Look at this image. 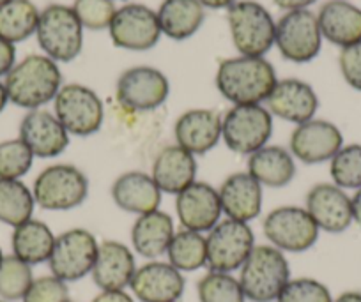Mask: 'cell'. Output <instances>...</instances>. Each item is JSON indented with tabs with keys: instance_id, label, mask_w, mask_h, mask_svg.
Returning <instances> with one entry per match:
<instances>
[{
	"instance_id": "cell-1",
	"label": "cell",
	"mask_w": 361,
	"mask_h": 302,
	"mask_svg": "<svg viewBox=\"0 0 361 302\" xmlns=\"http://www.w3.org/2000/svg\"><path fill=\"white\" fill-rule=\"evenodd\" d=\"M275 68L264 57H234L220 62L216 89L232 105H260L275 89Z\"/></svg>"
},
{
	"instance_id": "cell-2",
	"label": "cell",
	"mask_w": 361,
	"mask_h": 302,
	"mask_svg": "<svg viewBox=\"0 0 361 302\" xmlns=\"http://www.w3.org/2000/svg\"><path fill=\"white\" fill-rule=\"evenodd\" d=\"M4 87L13 105L39 110L54 101L62 89L61 69L47 55H29L6 75Z\"/></svg>"
},
{
	"instance_id": "cell-3",
	"label": "cell",
	"mask_w": 361,
	"mask_h": 302,
	"mask_svg": "<svg viewBox=\"0 0 361 302\" xmlns=\"http://www.w3.org/2000/svg\"><path fill=\"white\" fill-rule=\"evenodd\" d=\"M239 283L252 302H275L290 281V267L283 251L275 246H255L241 267Z\"/></svg>"
},
{
	"instance_id": "cell-4",
	"label": "cell",
	"mask_w": 361,
	"mask_h": 302,
	"mask_svg": "<svg viewBox=\"0 0 361 302\" xmlns=\"http://www.w3.org/2000/svg\"><path fill=\"white\" fill-rule=\"evenodd\" d=\"M232 43L243 57H264L275 44L276 23L255 0H239L227 9Z\"/></svg>"
},
{
	"instance_id": "cell-5",
	"label": "cell",
	"mask_w": 361,
	"mask_h": 302,
	"mask_svg": "<svg viewBox=\"0 0 361 302\" xmlns=\"http://www.w3.org/2000/svg\"><path fill=\"white\" fill-rule=\"evenodd\" d=\"M36 37L41 50L55 62H71L82 54L83 27L68 6H47L39 15Z\"/></svg>"
},
{
	"instance_id": "cell-6",
	"label": "cell",
	"mask_w": 361,
	"mask_h": 302,
	"mask_svg": "<svg viewBox=\"0 0 361 302\" xmlns=\"http://www.w3.org/2000/svg\"><path fill=\"white\" fill-rule=\"evenodd\" d=\"M36 206L44 210H71L80 207L89 194L85 173L73 165H54L36 177L32 186Z\"/></svg>"
},
{
	"instance_id": "cell-7",
	"label": "cell",
	"mask_w": 361,
	"mask_h": 302,
	"mask_svg": "<svg viewBox=\"0 0 361 302\" xmlns=\"http://www.w3.org/2000/svg\"><path fill=\"white\" fill-rule=\"evenodd\" d=\"M273 134V115L262 105H235L221 119V140L232 152L252 156Z\"/></svg>"
},
{
	"instance_id": "cell-8",
	"label": "cell",
	"mask_w": 361,
	"mask_h": 302,
	"mask_svg": "<svg viewBox=\"0 0 361 302\" xmlns=\"http://www.w3.org/2000/svg\"><path fill=\"white\" fill-rule=\"evenodd\" d=\"M54 101L55 117L69 134L90 137L102 130L105 108L92 89L80 83H69L59 90Z\"/></svg>"
},
{
	"instance_id": "cell-9",
	"label": "cell",
	"mask_w": 361,
	"mask_h": 302,
	"mask_svg": "<svg viewBox=\"0 0 361 302\" xmlns=\"http://www.w3.org/2000/svg\"><path fill=\"white\" fill-rule=\"evenodd\" d=\"M207 265L214 272L239 270L255 248V235L248 223L224 220L206 237Z\"/></svg>"
},
{
	"instance_id": "cell-10",
	"label": "cell",
	"mask_w": 361,
	"mask_h": 302,
	"mask_svg": "<svg viewBox=\"0 0 361 302\" xmlns=\"http://www.w3.org/2000/svg\"><path fill=\"white\" fill-rule=\"evenodd\" d=\"M262 230L271 246L287 253L308 251L315 246L321 232L305 207L294 206L271 210L264 220Z\"/></svg>"
},
{
	"instance_id": "cell-11",
	"label": "cell",
	"mask_w": 361,
	"mask_h": 302,
	"mask_svg": "<svg viewBox=\"0 0 361 302\" xmlns=\"http://www.w3.org/2000/svg\"><path fill=\"white\" fill-rule=\"evenodd\" d=\"M275 44L280 55L294 64L312 62L322 48L317 15L308 9L289 11L276 22Z\"/></svg>"
},
{
	"instance_id": "cell-12",
	"label": "cell",
	"mask_w": 361,
	"mask_h": 302,
	"mask_svg": "<svg viewBox=\"0 0 361 302\" xmlns=\"http://www.w3.org/2000/svg\"><path fill=\"white\" fill-rule=\"evenodd\" d=\"M99 242L85 228H71L55 239L48 265L51 274L64 283H73L94 269Z\"/></svg>"
},
{
	"instance_id": "cell-13",
	"label": "cell",
	"mask_w": 361,
	"mask_h": 302,
	"mask_svg": "<svg viewBox=\"0 0 361 302\" xmlns=\"http://www.w3.org/2000/svg\"><path fill=\"white\" fill-rule=\"evenodd\" d=\"M169 78L149 65L130 68L119 76L116 96L119 105L130 112H151L169 99Z\"/></svg>"
},
{
	"instance_id": "cell-14",
	"label": "cell",
	"mask_w": 361,
	"mask_h": 302,
	"mask_svg": "<svg viewBox=\"0 0 361 302\" xmlns=\"http://www.w3.org/2000/svg\"><path fill=\"white\" fill-rule=\"evenodd\" d=\"M112 43L130 51H147L161 37L158 15L144 4H126L117 9L109 27Z\"/></svg>"
},
{
	"instance_id": "cell-15",
	"label": "cell",
	"mask_w": 361,
	"mask_h": 302,
	"mask_svg": "<svg viewBox=\"0 0 361 302\" xmlns=\"http://www.w3.org/2000/svg\"><path fill=\"white\" fill-rule=\"evenodd\" d=\"M305 209L319 230L328 234H342L354 223L350 196L335 184H315L307 193Z\"/></svg>"
},
{
	"instance_id": "cell-16",
	"label": "cell",
	"mask_w": 361,
	"mask_h": 302,
	"mask_svg": "<svg viewBox=\"0 0 361 302\" xmlns=\"http://www.w3.org/2000/svg\"><path fill=\"white\" fill-rule=\"evenodd\" d=\"M290 154L305 165L331 161L343 147L342 131L329 120L312 119L300 124L290 134Z\"/></svg>"
},
{
	"instance_id": "cell-17",
	"label": "cell",
	"mask_w": 361,
	"mask_h": 302,
	"mask_svg": "<svg viewBox=\"0 0 361 302\" xmlns=\"http://www.w3.org/2000/svg\"><path fill=\"white\" fill-rule=\"evenodd\" d=\"M176 213L185 230L211 232L224 214L216 187L206 182H193L176 196Z\"/></svg>"
},
{
	"instance_id": "cell-18",
	"label": "cell",
	"mask_w": 361,
	"mask_h": 302,
	"mask_svg": "<svg viewBox=\"0 0 361 302\" xmlns=\"http://www.w3.org/2000/svg\"><path fill=\"white\" fill-rule=\"evenodd\" d=\"M186 281L183 272L169 262L151 260L137 267L130 288L140 302H179L185 294Z\"/></svg>"
},
{
	"instance_id": "cell-19",
	"label": "cell",
	"mask_w": 361,
	"mask_h": 302,
	"mask_svg": "<svg viewBox=\"0 0 361 302\" xmlns=\"http://www.w3.org/2000/svg\"><path fill=\"white\" fill-rule=\"evenodd\" d=\"M271 115L293 124H305L315 117L319 110V97L312 85L298 78L279 80L275 89L266 99Z\"/></svg>"
},
{
	"instance_id": "cell-20",
	"label": "cell",
	"mask_w": 361,
	"mask_h": 302,
	"mask_svg": "<svg viewBox=\"0 0 361 302\" xmlns=\"http://www.w3.org/2000/svg\"><path fill=\"white\" fill-rule=\"evenodd\" d=\"M20 140L32 151L34 158L50 159L69 147V133L55 113L30 110L20 122Z\"/></svg>"
},
{
	"instance_id": "cell-21",
	"label": "cell",
	"mask_w": 361,
	"mask_h": 302,
	"mask_svg": "<svg viewBox=\"0 0 361 302\" xmlns=\"http://www.w3.org/2000/svg\"><path fill=\"white\" fill-rule=\"evenodd\" d=\"M173 137L195 158L207 154L221 141V115L207 108L188 110L176 120Z\"/></svg>"
},
{
	"instance_id": "cell-22",
	"label": "cell",
	"mask_w": 361,
	"mask_h": 302,
	"mask_svg": "<svg viewBox=\"0 0 361 302\" xmlns=\"http://www.w3.org/2000/svg\"><path fill=\"white\" fill-rule=\"evenodd\" d=\"M221 210L228 220L250 223L262 213V186L248 172H235L218 189Z\"/></svg>"
},
{
	"instance_id": "cell-23",
	"label": "cell",
	"mask_w": 361,
	"mask_h": 302,
	"mask_svg": "<svg viewBox=\"0 0 361 302\" xmlns=\"http://www.w3.org/2000/svg\"><path fill=\"white\" fill-rule=\"evenodd\" d=\"M135 270H137V262L131 249L123 242L105 241L99 244L98 258L90 276L102 291L124 290L130 287Z\"/></svg>"
},
{
	"instance_id": "cell-24",
	"label": "cell",
	"mask_w": 361,
	"mask_h": 302,
	"mask_svg": "<svg viewBox=\"0 0 361 302\" xmlns=\"http://www.w3.org/2000/svg\"><path fill=\"white\" fill-rule=\"evenodd\" d=\"M151 177L161 193L179 194L197 180V159L179 145L161 149L152 163Z\"/></svg>"
},
{
	"instance_id": "cell-25",
	"label": "cell",
	"mask_w": 361,
	"mask_h": 302,
	"mask_svg": "<svg viewBox=\"0 0 361 302\" xmlns=\"http://www.w3.org/2000/svg\"><path fill=\"white\" fill-rule=\"evenodd\" d=\"M161 194L151 173L138 172V170L123 173L112 184V198L116 206L124 213L137 214V216L158 210Z\"/></svg>"
},
{
	"instance_id": "cell-26",
	"label": "cell",
	"mask_w": 361,
	"mask_h": 302,
	"mask_svg": "<svg viewBox=\"0 0 361 302\" xmlns=\"http://www.w3.org/2000/svg\"><path fill=\"white\" fill-rule=\"evenodd\" d=\"M319 29L324 39L347 48L361 41V9L347 0H329L319 9Z\"/></svg>"
},
{
	"instance_id": "cell-27",
	"label": "cell",
	"mask_w": 361,
	"mask_h": 302,
	"mask_svg": "<svg viewBox=\"0 0 361 302\" xmlns=\"http://www.w3.org/2000/svg\"><path fill=\"white\" fill-rule=\"evenodd\" d=\"M246 172L262 187H286L296 177V163L290 151L279 145H266L248 156Z\"/></svg>"
},
{
	"instance_id": "cell-28",
	"label": "cell",
	"mask_w": 361,
	"mask_h": 302,
	"mask_svg": "<svg viewBox=\"0 0 361 302\" xmlns=\"http://www.w3.org/2000/svg\"><path fill=\"white\" fill-rule=\"evenodd\" d=\"M173 235L176 230L172 218L158 209L137 218L131 228V244L140 256L156 260L166 255Z\"/></svg>"
},
{
	"instance_id": "cell-29",
	"label": "cell",
	"mask_w": 361,
	"mask_h": 302,
	"mask_svg": "<svg viewBox=\"0 0 361 302\" xmlns=\"http://www.w3.org/2000/svg\"><path fill=\"white\" fill-rule=\"evenodd\" d=\"M156 15L161 34L173 41H185L199 32L206 20V8L199 0H163Z\"/></svg>"
},
{
	"instance_id": "cell-30",
	"label": "cell",
	"mask_w": 361,
	"mask_h": 302,
	"mask_svg": "<svg viewBox=\"0 0 361 302\" xmlns=\"http://www.w3.org/2000/svg\"><path fill=\"white\" fill-rule=\"evenodd\" d=\"M55 235L47 223L29 220L13 230V255L29 265H37L50 260L55 246Z\"/></svg>"
},
{
	"instance_id": "cell-31",
	"label": "cell",
	"mask_w": 361,
	"mask_h": 302,
	"mask_svg": "<svg viewBox=\"0 0 361 302\" xmlns=\"http://www.w3.org/2000/svg\"><path fill=\"white\" fill-rule=\"evenodd\" d=\"M39 15L30 0H11L0 6V37L8 43H22L36 34Z\"/></svg>"
},
{
	"instance_id": "cell-32",
	"label": "cell",
	"mask_w": 361,
	"mask_h": 302,
	"mask_svg": "<svg viewBox=\"0 0 361 302\" xmlns=\"http://www.w3.org/2000/svg\"><path fill=\"white\" fill-rule=\"evenodd\" d=\"M36 200L22 180L0 179V223L18 227L32 220Z\"/></svg>"
},
{
	"instance_id": "cell-33",
	"label": "cell",
	"mask_w": 361,
	"mask_h": 302,
	"mask_svg": "<svg viewBox=\"0 0 361 302\" xmlns=\"http://www.w3.org/2000/svg\"><path fill=\"white\" fill-rule=\"evenodd\" d=\"M169 263L179 272H193L207 265L206 237L199 232L180 230L176 232L169 249Z\"/></svg>"
},
{
	"instance_id": "cell-34",
	"label": "cell",
	"mask_w": 361,
	"mask_h": 302,
	"mask_svg": "<svg viewBox=\"0 0 361 302\" xmlns=\"http://www.w3.org/2000/svg\"><path fill=\"white\" fill-rule=\"evenodd\" d=\"M32 281V265L15 255L2 258L0 262V298L2 301H22Z\"/></svg>"
},
{
	"instance_id": "cell-35",
	"label": "cell",
	"mask_w": 361,
	"mask_h": 302,
	"mask_svg": "<svg viewBox=\"0 0 361 302\" xmlns=\"http://www.w3.org/2000/svg\"><path fill=\"white\" fill-rule=\"evenodd\" d=\"M197 294L200 302H246L241 283L228 272L209 270L197 283Z\"/></svg>"
},
{
	"instance_id": "cell-36",
	"label": "cell",
	"mask_w": 361,
	"mask_h": 302,
	"mask_svg": "<svg viewBox=\"0 0 361 302\" xmlns=\"http://www.w3.org/2000/svg\"><path fill=\"white\" fill-rule=\"evenodd\" d=\"M329 175L333 184L342 189L361 187V144L343 145L329 161Z\"/></svg>"
},
{
	"instance_id": "cell-37",
	"label": "cell",
	"mask_w": 361,
	"mask_h": 302,
	"mask_svg": "<svg viewBox=\"0 0 361 302\" xmlns=\"http://www.w3.org/2000/svg\"><path fill=\"white\" fill-rule=\"evenodd\" d=\"M34 154L20 138L0 141V179L20 180L30 172Z\"/></svg>"
},
{
	"instance_id": "cell-38",
	"label": "cell",
	"mask_w": 361,
	"mask_h": 302,
	"mask_svg": "<svg viewBox=\"0 0 361 302\" xmlns=\"http://www.w3.org/2000/svg\"><path fill=\"white\" fill-rule=\"evenodd\" d=\"M73 11L83 29L105 30L112 23L117 9L114 0H75Z\"/></svg>"
},
{
	"instance_id": "cell-39",
	"label": "cell",
	"mask_w": 361,
	"mask_h": 302,
	"mask_svg": "<svg viewBox=\"0 0 361 302\" xmlns=\"http://www.w3.org/2000/svg\"><path fill=\"white\" fill-rule=\"evenodd\" d=\"M275 302H333L329 288L314 277L290 279Z\"/></svg>"
},
{
	"instance_id": "cell-40",
	"label": "cell",
	"mask_w": 361,
	"mask_h": 302,
	"mask_svg": "<svg viewBox=\"0 0 361 302\" xmlns=\"http://www.w3.org/2000/svg\"><path fill=\"white\" fill-rule=\"evenodd\" d=\"M22 302H69L68 283L51 276L37 277L32 281Z\"/></svg>"
},
{
	"instance_id": "cell-41",
	"label": "cell",
	"mask_w": 361,
	"mask_h": 302,
	"mask_svg": "<svg viewBox=\"0 0 361 302\" xmlns=\"http://www.w3.org/2000/svg\"><path fill=\"white\" fill-rule=\"evenodd\" d=\"M338 65L347 85L353 87L354 90H361V41L342 48Z\"/></svg>"
},
{
	"instance_id": "cell-42",
	"label": "cell",
	"mask_w": 361,
	"mask_h": 302,
	"mask_svg": "<svg viewBox=\"0 0 361 302\" xmlns=\"http://www.w3.org/2000/svg\"><path fill=\"white\" fill-rule=\"evenodd\" d=\"M16 50L15 44L8 43L0 37V76H6L13 68H15Z\"/></svg>"
},
{
	"instance_id": "cell-43",
	"label": "cell",
	"mask_w": 361,
	"mask_h": 302,
	"mask_svg": "<svg viewBox=\"0 0 361 302\" xmlns=\"http://www.w3.org/2000/svg\"><path fill=\"white\" fill-rule=\"evenodd\" d=\"M92 302H135L133 297L130 294H126L124 290H110V291H102L99 295H96L92 298Z\"/></svg>"
},
{
	"instance_id": "cell-44",
	"label": "cell",
	"mask_w": 361,
	"mask_h": 302,
	"mask_svg": "<svg viewBox=\"0 0 361 302\" xmlns=\"http://www.w3.org/2000/svg\"><path fill=\"white\" fill-rule=\"evenodd\" d=\"M280 9L283 11H300V9H307L308 6L315 4L317 0H273Z\"/></svg>"
},
{
	"instance_id": "cell-45",
	"label": "cell",
	"mask_w": 361,
	"mask_h": 302,
	"mask_svg": "<svg viewBox=\"0 0 361 302\" xmlns=\"http://www.w3.org/2000/svg\"><path fill=\"white\" fill-rule=\"evenodd\" d=\"M350 203H353L354 223H357L361 227V187L360 189H356V193L350 196Z\"/></svg>"
},
{
	"instance_id": "cell-46",
	"label": "cell",
	"mask_w": 361,
	"mask_h": 302,
	"mask_svg": "<svg viewBox=\"0 0 361 302\" xmlns=\"http://www.w3.org/2000/svg\"><path fill=\"white\" fill-rule=\"evenodd\" d=\"M204 8L209 9H228L235 0H199Z\"/></svg>"
},
{
	"instance_id": "cell-47",
	"label": "cell",
	"mask_w": 361,
	"mask_h": 302,
	"mask_svg": "<svg viewBox=\"0 0 361 302\" xmlns=\"http://www.w3.org/2000/svg\"><path fill=\"white\" fill-rule=\"evenodd\" d=\"M333 302H361V291H343L338 297L333 298Z\"/></svg>"
},
{
	"instance_id": "cell-48",
	"label": "cell",
	"mask_w": 361,
	"mask_h": 302,
	"mask_svg": "<svg viewBox=\"0 0 361 302\" xmlns=\"http://www.w3.org/2000/svg\"><path fill=\"white\" fill-rule=\"evenodd\" d=\"M8 103H9V97H8V92H6V87L4 83H0V113L4 112Z\"/></svg>"
},
{
	"instance_id": "cell-49",
	"label": "cell",
	"mask_w": 361,
	"mask_h": 302,
	"mask_svg": "<svg viewBox=\"0 0 361 302\" xmlns=\"http://www.w3.org/2000/svg\"><path fill=\"white\" fill-rule=\"evenodd\" d=\"M8 2H11V0H0V6H4V4H8Z\"/></svg>"
},
{
	"instance_id": "cell-50",
	"label": "cell",
	"mask_w": 361,
	"mask_h": 302,
	"mask_svg": "<svg viewBox=\"0 0 361 302\" xmlns=\"http://www.w3.org/2000/svg\"><path fill=\"white\" fill-rule=\"evenodd\" d=\"M2 258H4V253H2V248H0V262H2Z\"/></svg>"
},
{
	"instance_id": "cell-51",
	"label": "cell",
	"mask_w": 361,
	"mask_h": 302,
	"mask_svg": "<svg viewBox=\"0 0 361 302\" xmlns=\"http://www.w3.org/2000/svg\"><path fill=\"white\" fill-rule=\"evenodd\" d=\"M0 302H6V301H2V298H0Z\"/></svg>"
},
{
	"instance_id": "cell-52",
	"label": "cell",
	"mask_w": 361,
	"mask_h": 302,
	"mask_svg": "<svg viewBox=\"0 0 361 302\" xmlns=\"http://www.w3.org/2000/svg\"><path fill=\"white\" fill-rule=\"evenodd\" d=\"M69 302H71V301H69Z\"/></svg>"
}]
</instances>
